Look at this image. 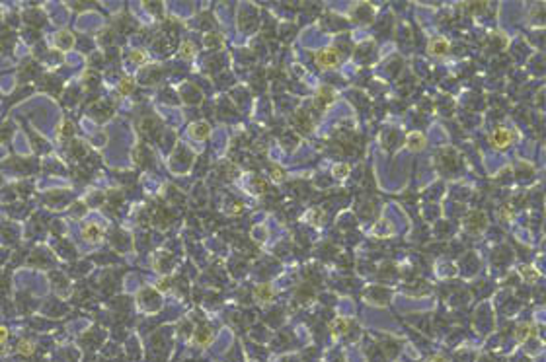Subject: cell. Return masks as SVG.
<instances>
[{
    "mask_svg": "<svg viewBox=\"0 0 546 362\" xmlns=\"http://www.w3.org/2000/svg\"><path fill=\"white\" fill-rule=\"evenodd\" d=\"M513 140H515V133L507 127H497L490 135V142L495 150H505Z\"/></svg>",
    "mask_w": 546,
    "mask_h": 362,
    "instance_id": "cell-1",
    "label": "cell"
},
{
    "mask_svg": "<svg viewBox=\"0 0 546 362\" xmlns=\"http://www.w3.org/2000/svg\"><path fill=\"white\" fill-rule=\"evenodd\" d=\"M342 61V55L336 47H324L316 53V64L322 68H336Z\"/></svg>",
    "mask_w": 546,
    "mask_h": 362,
    "instance_id": "cell-2",
    "label": "cell"
},
{
    "mask_svg": "<svg viewBox=\"0 0 546 362\" xmlns=\"http://www.w3.org/2000/svg\"><path fill=\"white\" fill-rule=\"evenodd\" d=\"M486 226H488V216H486L484 213H480V211H474V213H470L468 216L464 218V228H466L468 232H472V234L482 232Z\"/></svg>",
    "mask_w": 546,
    "mask_h": 362,
    "instance_id": "cell-3",
    "label": "cell"
},
{
    "mask_svg": "<svg viewBox=\"0 0 546 362\" xmlns=\"http://www.w3.org/2000/svg\"><path fill=\"white\" fill-rule=\"evenodd\" d=\"M449 49H451V43H449V39L445 37H433L427 43V51L431 53L433 57H445L449 53Z\"/></svg>",
    "mask_w": 546,
    "mask_h": 362,
    "instance_id": "cell-4",
    "label": "cell"
},
{
    "mask_svg": "<svg viewBox=\"0 0 546 362\" xmlns=\"http://www.w3.org/2000/svg\"><path fill=\"white\" fill-rule=\"evenodd\" d=\"M82 237H84L86 242H90V244H98V242H102L103 239V228L100 224L90 222V224H86L84 228H82Z\"/></svg>",
    "mask_w": 546,
    "mask_h": 362,
    "instance_id": "cell-5",
    "label": "cell"
},
{
    "mask_svg": "<svg viewBox=\"0 0 546 362\" xmlns=\"http://www.w3.org/2000/svg\"><path fill=\"white\" fill-rule=\"evenodd\" d=\"M334 100H336V92H334V88L324 86V88H320V90H318L316 105L320 107V109H326L328 105H332V103H334Z\"/></svg>",
    "mask_w": 546,
    "mask_h": 362,
    "instance_id": "cell-6",
    "label": "cell"
},
{
    "mask_svg": "<svg viewBox=\"0 0 546 362\" xmlns=\"http://www.w3.org/2000/svg\"><path fill=\"white\" fill-rule=\"evenodd\" d=\"M188 131H190V137L195 138V140H205V138H209V135H211V127L207 125V123H203V121L191 123Z\"/></svg>",
    "mask_w": 546,
    "mask_h": 362,
    "instance_id": "cell-7",
    "label": "cell"
},
{
    "mask_svg": "<svg viewBox=\"0 0 546 362\" xmlns=\"http://www.w3.org/2000/svg\"><path fill=\"white\" fill-rule=\"evenodd\" d=\"M349 319H345V317H336V319H332L330 321V333L334 335V337H340V335H345L347 333V329H349Z\"/></svg>",
    "mask_w": 546,
    "mask_h": 362,
    "instance_id": "cell-8",
    "label": "cell"
},
{
    "mask_svg": "<svg viewBox=\"0 0 546 362\" xmlns=\"http://www.w3.org/2000/svg\"><path fill=\"white\" fill-rule=\"evenodd\" d=\"M254 296H256V300H258V302L267 304V302H271V300H273V296H275V290H273V287H271V285H260V287H256Z\"/></svg>",
    "mask_w": 546,
    "mask_h": 362,
    "instance_id": "cell-9",
    "label": "cell"
},
{
    "mask_svg": "<svg viewBox=\"0 0 546 362\" xmlns=\"http://www.w3.org/2000/svg\"><path fill=\"white\" fill-rule=\"evenodd\" d=\"M406 146L410 150H421L423 146H425V137L419 133V131H414V133H410V135H406Z\"/></svg>",
    "mask_w": 546,
    "mask_h": 362,
    "instance_id": "cell-10",
    "label": "cell"
},
{
    "mask_svg": "<svg viewBox=\"0 0 546 362\" xmlns=\"http://www.w3.org/2000/svg\"><path fill=\"white\" fill-rule=\"evenodd\" d=\"M533 333H534L533 325L523 324V325H519V327H517V331H515V341H517V343H525V341L531 337Z\"/></svg>",
    "mask_w": 546,
    "mask_h": 362,
    "instance_id": "cell-11",
    "label": "cell"
},
{
    "mask_svg": "<svg viewBox=\"0 0 546 362\" xmlns=\"http://www.w3.org/2000/svg\"><path fill=\"white\" fill-rule=\"evenodd\" d=\"M519 275L523 276V280L525 283H534L536 278H538V271L534 269V267H529V265H521L519 267Z\"/></svg>",
    "mask_w": 546,
    "mask_h": 362,
    "instance_id": "cell-12",
    "label": "cell"
},
{
    "mask_svg": "<svg viewBox=\"0 0 546 362\" xmlns=\"http://www.w3.org/2000/svg\"><path fill=\"white\" fill-rule=\"evenodd\" d=\"M211 341H213V333H211L209 329H199V331H197V335H195V343H197L199 347H207Z\"/></svg>",
    "mask_w": 546,
    "mask_h": 362,
    "instance_id": "cell-13",
    "label": "cell"
},
{
    "mask_svg": "<svg viewBox=\"0 0 546 362\" xmlns=\"http://www.w3.org/2000/svg\"><path fill=\"white\" fill-rule=\"evenodd\" d=\"M349 172H351V168H349L347 164H336V166L332 168V175H334L336 179H343V177H347V175H349Z\"/></svg>",
    "mask_w": 546,
    "mask_h": 362,
    "instance_id": "cell-14",
    "label": "cell"
},
{
    "mask_svg": "<svg viewBox=\"0 0 546 362\" xmlns=\"http://www.w3.org/2000/svg\"><path fill=\"white\" fill-rule=\"evenodd\" d=\"M179 53H181V57H184V59H193V55H195V47H193V43H191V41H184V43H181V47H179Z\"/></svg>",
    "mask_w": 546,
    "mask_h": 362,
    "instance_id": "cell-15",
    "label": "cell"
},
{
    "mask_svg": "<svg viewBox=\"0 0 546 362\" xmlns=\"http://www.w3.org/2000/svg\"><path fill=\"white\" fill-rule=\"evenodd\" d=\"M322 216H324V213L320 211V209H316V211H310V213L306 214V218L312 222L314 226H320L322 224Z\"/></svg>",
    "mask_w": 546,
    "mask_h": 362,
    "instance_id": "cell-16",
    "label": "cell"
},
{
    "mask_svg": "<svg viewBox=\"0 0 546 362\" xmlns=\"http://www.w3.org/2000/svg\"><path fill=\"white\" fill-rule=\"evenodd\" d=\"M133 88H135L133 80H131V78H123V80H121V84H119V92L127 96V94H131V92H133Z\"/></svg>",
    "mask_w": 546,
    "mask_h": 362,
    "instance_id": "cell-17",
    "label": "cell"
},
{
    "mask_svg": "<svg viewBox=\"0 0 546 362\" xmlns=\"http://www.w3.org/2000/svg\"><path fill=\"white\" fill-rule=\"evenodd\" d=\"M18 347H20V352H22V354H26V356L33 352V345H31L29 341H20V345H18Z\"/></svg>",
    "mask_w": 546,
    "mask_h": 362,
    "instance_id": "cell-18",
    "label": "cell"
},
{
    "mask_svg": "<svg viewBox=\"0 0 546 362\" xmlns=\"http://www.w3.org/2000/svg\"><path fill=\"white\" fill-rule=\"evenodd\" d=\"M131 61H135V63H144V61H147L144 51H133V53H131Z\"/></svg>",
    "mask_w": 546,
    "mask_h": 362,
    "instance_id": "cell-19",
    "label": "cell"
},
{
    "mask_svg": "<svg viewBox=\"0 0 546 362\" xmlns=\"http://www.w3.org/2000/svg\"><path fill=\"white\" fill-rule=\"evenodd\" d=\"M8 339V331H6V327H0V343H4Z\"/></svg>",
    "mask_w": 546,
    "mask_h": 362,
    "instance_id": "cell-20",
    "label": "cell"
},
{
    "mask_svg": "<svg viewBox=\"0 0 546 362\" xmlns=\"http://www.w3.org/2000/svg\"><path fill=\"white\" fill-rule=\"evenodd\" d=\"M429 362H447V360H445L443 356H433V358H431Z\"/></svg>",
    "mask_w": 546,
    "mask_h": 362,
    "instance_id": "cell-21",
    "label": "cell"
},
{
    "mask_svg": "<svg viewBox=\"0 0 546 362\" xmlns=\"http://www.w3.org/2000/svg\"><path fill=\"white\" fill-rule=\"evenodd\" d=\"M503 218H505V220H509V218H511V214H509V207H505V211H503Z\"/></svg>",
    "mask_w": 546,
    "mask_h": 362,
    "instance_id": "cell-22",
    "label": "cell"
}]
</instances>
